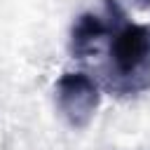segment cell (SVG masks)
<instances>
[{"instance_id": "3", "label": "cell", "mask_w": 150, "mask_h": 150, "mask_svg": "<svg viewBox=\"0 0 150 150\" xmlns=\"http://www.w3.org/2000/svg\"><path fill=\"white\" fill-rule=\"evenodd\" d=\"M122 21H127V14L117 0H103V14L96 12L80 14L70 28V54L80 61H87L89 56L98 54L103 40Z\"/></svg>"}, {"instance_id": "1", "label": "cell", "mask_w": 150, "mask_h": 150, "mask_svg": "<svg viewBox=\"0 0 150 150\" xmlns=\"http://www.w3.org/2000/svg\"><path fill=\"white\" fill-rule=\"evenodd\" d=\"M103 84L117 96H134L150 87V23H117L108 35Z\"/></svg>"}, {"instance_id": "2", "label": "cell", "mask_w": 150, "mask_h": 150, "mask_svg": "<svg viewBox=\"0 0 150 150\" xmlns=\"http://www.w3.org/2000/svg\"><path fill=\"white\" fill-rule=\"evenodd\" d=\"M54 94L61 117L73 129H84L101 105V87L87 73H63L54 84Z\"/></svg>"}, {"instance_id": "4", "label": "cell", "mask_w": 150, "mask_h": 150, "mask_svg": "<svg viewBox=\"0 0 150 150\" xmlns=\"http://www.w3.org/2000/svg\"><path fill=\"white\" fill-rule=\"evenodd\" d=\"M129 5H134L136 9H150V0H129Z\"/></svg>"}]
</instances>
